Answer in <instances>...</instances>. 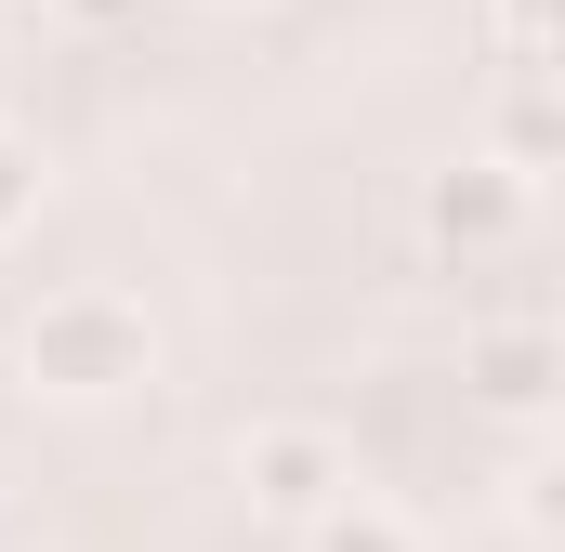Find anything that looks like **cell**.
I'll return each instance as SVG.
<instances>
[{"instance_id":"obj_7","label":"cell","mask_w":565,"mask_h":552,"mask_svg":"<svg viewBox=\"0 0 565 552\" xmlns=\"http://www.w3.org/2000/svg\"><path fill=\"white\" fill-rule=\"evenodd\" d=\"M500 26H513V66L540 79V0H500Z\"/></svg>"},{"instance_id":"obj_4","label":"cell","mask_w":565,"mask_h":552,"mask_svg":"<svg viewBox=\"0 0 565 552\" xmlns=\"http://www.w3.org/2000/svg\"><path fill=\"white\" fill-rule=\"evenodd\" d=\"M460 382H473L487 408H540V395H553V342H540V329H487V342L460 355Z\"/></svg>"},{"instance_id":"obj_6","label":"cell","mask_w":565,"mask_h":552,"mask_svg":"<svg viewBox=\"0 0 565 552\" xmlns=\"http://www.w3.org/2000/svg\"><path fill=\"white\" fill-rule=\"evenodd\" d=\"M26 211H40V158H26V145L0 132V237H13V224H26Z\"/></svg>"},{"instance_id":"obj_8","label":"cell","mask_w":565,"mask_h":552,"mask_svg":"<svg viewBox=\"0 0 565 552\" xmlns=\"http://www.w3.org/2000/svg\"><path fill=\"white\" fill-rule=\"evenodd\" d=\"M66 13H93V26H106V13H132V0H66Z\"/></svg>"},{"instance_id":"obj_1","label":"cell","mask_w":565,"mask_h":552,"mask_svg":"<svg viewBox=\"0 0 565 552\" xmlns=\"http://www.w3.org/2000/svg\"><path fill=\"white\" fill-rule=\"evenodd\" d=\"M145 369H158V329H145L132 289H53V302L26 316V382H40V395H66V408L132 395Z\"/></svg>"},{"instance_id":"obj_5","label":"cell","mask_w":565,"mask_h":552,"mask_svg":"<svg viewBox=\"0 0 565 552\" xmlns=\"http://www.w3.org/2000/svg\"><path fill=\"white\" fill-rule=\"evenodd\" d=\"M302 540H316V552H422V540H408V513H382V500H342V513H316Z\"/></svg>"},{"instance_id":"obj_2","label":"cell","mask_w":565,"mask_h":552,"mask_svg":"<svg viewBox=\"0 0 565 552\" xmlns=\"http://www.w3.org/2000/svg\"><path fill=\"white\" fill-rule=\"evenodd\" d=\"M237 487H250V513L316 527V513H342V500H355V460H342V434H329V421H250V434H237Z\"/></svg>"},{"instance_id":"obj_3","label":"cell","mask_w":565,"mask_h":552,"mask_svg":"<svg viewBox=\"0 0 565 552\" xmlns=\"http://www.w3.org/2000/svg\"><path fill=\"white\" fill-rule=\"evenodd\" d=\"M513 211H526V184H513V171H487V158L434 171V237H447V251H487V237H513Z\"/></svg>"}]
</instances>
